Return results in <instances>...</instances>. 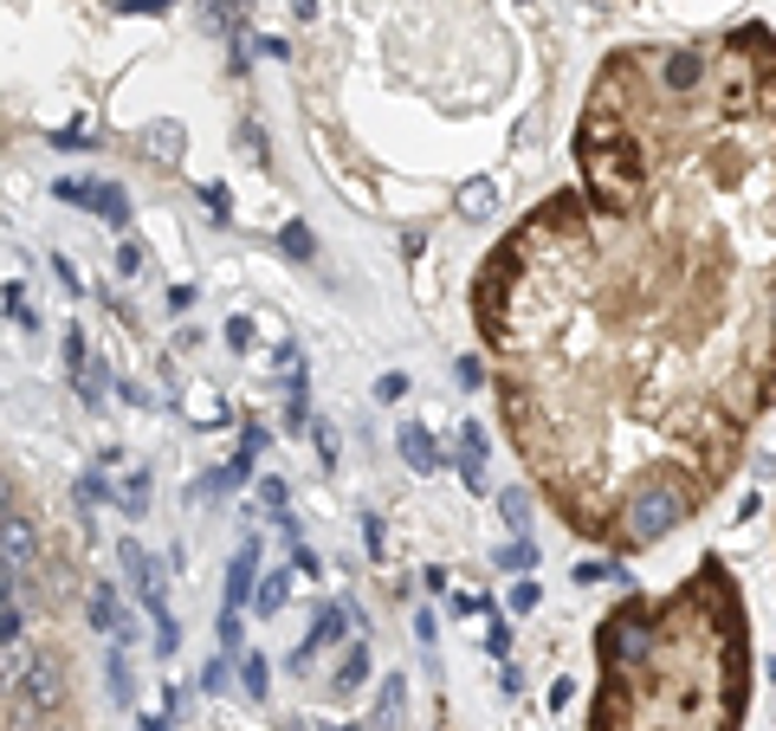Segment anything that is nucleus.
Returning a JSON list of instances; mask_svg holds the SVG:
<instances>
[{
	"label": "nucleus",
	"instance_id": "1",
	"mask_svg": "<svg viewBox=\"0 0 776 731\" xmlns=\"http://www.w3.org/2000/svg\"><path fill=\"white\" fill-rule=\"evenodd\" d=\"M589 731H738L751 693L744 608L725 564H706L667 602L628 595L602 635Z\"/></svg>",
	"mask_w": 776,
	"mask_h": 731
},
{
	"label": "nucleus",
	"instance_id": "2",
	"mask_svg": "<svg viewBox=\"0 0 776 731\" xmlns=\"http://www.w3.org/2000/svg\"><path fill=\"white\" fill-rule=\"evenodd\" d=\"M686 518H693V499L680 486H640V492H628V506L615 512L609 531H615V544H660Z\"/></svg>",
	"mask_w": 776,
	"mask_h": 731
},
{
	"label": "nucleus",
	"instance_id": "3",
	"mask_svg": "<svg viewBox=\"0 0 776 731\" xmlns=\"http://www.w3.org/2000/svg\"><path fill=\"white\" fill-rule=\"evenodd\" d=\"M53 195H59V201H78V208H97L111 227H124V220H130V201H124L111 182H71V175H66V182H53Z\"/></svg>",
	"mask_w": 776,
	"mask_h": 731
},
{
	"label": "nucleus",
	"instance_id": "4",
	"mask_svg": "<svg viewBox=\"0 0 776 731\" xmlns=\"http://www.w3.org/2000/svg\"><path fill=\"white\" fill-rule=\"evenodd\" d=\"M13 686H20V693H26V706H39V712H59V706H66V680H59V666H53L46 654L26 660V673H20Z\"/></svg>",
	"mask_w": 776,
	"mask_h": 731
},
{
	"label": "nucleus",
	"instance_id": "5",
	"mask_svg": "<svg viewBox=\"0 0 776 731\" xmlns=\"http://www.w3.org/2000/svg\"><path fill=\"white\" fill-rule=\"evenodd\" d=\"M124 570H130V583H137L142 608H149V615H155V628H162V622H169V602H162V577H155L149 550H142V544H130V537H124Z\"/></svg>",
	"mask_w": 776,
	"mask_h": 731
},
{
	"label": "nucleus",
	"instance_id": "6",
	"mask_svg": "<svg viewBox=\"0 0 776 731\" xmlns=\"http://www.w3.org/2000/svg\"><path fill=\"white\" fill-rule=\"evenodd\" d=\"M253 570H259V544L246 537V544L233 550V564H227V602H220L227 615H240V608H246V595H253Z\"/></svg>",
	"mask_w": 776,
	"mask_h": 731
},
{
	"label": "nucleus",
	"instance_id": "7",
	"mask_svg": "<svg viewBox=\"0 0 776 731\" xmlns=\"http://www.w3.org/2000/svg\"><path fill=\"white\" fill-rule=\"evenodd\" d=\"M26 564H33V531H26L20 512H7V589H20Z\"/></svg>",
	"mask_w": 776,
	"mask_h": 731
},
{
	"label": "nucleus",
	"instance_id": "8",
	"mask_svg": "<svg viewBox=\"0 0 776 731\" xmlns=\"http://www.w3.org/2000/svg\"><path fill=\"white\" fill-rule=\"evenodd\" d=\"M402 460H408L415 473H433V466H440V453H433V440H427L421 421H402Z\"/></svg>",
	"mask_w": 776,
	"mask_h": 731
},
{
	"label": "nucleus",
	"instance_id": "9",
	"mask_svg": "<svg viewBox=\"0 0 776 731\" xmlns=\"http://www.w3.org/2000/svg\"><path fill=\"white\" fill-rule=\"evenodd\" d=\"M498 208V188H493V175H473L466 188H460V214L466 220H486Z\"/></svg>",
	"mask_w": 776,
	"mask_h": 731
},
{
	"label": "nucleus",
	"instance_id": "10",
	"mask_svg": "<svg viewBox=\"0 0 776 731\" xmlns=\"http://www.w3.org/2000/svg\"><path fill=\"white\" fill-rule=\"evenodd\" d=\"M142 149H149V155H162V162H169V155H182V124H149V130H142Z\"/></svg>",
	"mask_w": 776,
	"mask_h": 731
},
{
	"label": "nucleus",
	"instance_id": "11",
	"mask_svg": "<svg viewBox=\"0 0 776 731\" xmlns=\"http://www.w3.org/2000/svg\"><path fill=\"white\" fill-rule=\"evenodd\" d=\"M362 673H369V648H362V641H356L350 654H344V666H337V686H344V693H350V686H362Z\"/></svg>",
	"mask_w": 776,
	"mask_h": 731
},
{
	"label": "nucleus",
	"instance_id": "12",
	"mask_svg": "<svg viewBox=\"0 0 776 731\" xmlns=\"http://www.w3.org/2000/svg\"><path fill=\"white\" fill-rule=\"evenodd\" d=\"M402 699H408V693H402V680H389V686H382V699H375V726H395V719H402Z\"/></svg>",
	"mask_w": 776,
	"mask_h": 731
},
{
	"label": "nucleus",
	"instance_id": "13",
	"mask_svg": "<svg viewBox=\"0 0 776 731\" xmlns=\"http://www.w3.org/2000/svg\"><path fill=\"white\" fill-rule=\"evenodd\" d=\"M285 595H291V589H285V570H279V577H266V583H259V595H253V602H259V615H279Z\"/></svg>",
	"mask_w": 776,
	"mask_h": 731
},
{
	"label": "nucleus",
	"instance_id": "14",
	"mask_svg": "<svg viewBox=\"0 0 776 731\" xmlns=\"http://www.w3.org/2000/svg\"><path fill=\"white\" fill-rule=\"evenodd\" d=\"M91 628H117V595L111 589H91Z\"/></svg>",
	"mask_w": 776,
	"mask_h": 731
},
{
	"label": "nucleus",
	"instance_id": "15",
	"mask_svg": "<svg viewBox=\"0 0 776 731\" xmlns=\"http://www.w3.org/2000/svg\"><path fill=\"white\" fill-rule=\"evenodd\" d=\"M246 693H253V699H266V693H273V666H266L259 654H246Z\"/></svg>",
	"mask_w": 776,
	"mask_h": 731
},
{
	"label": "nucleus",
	"instance_id": "16",
	"mask_svg": "<svg viewBox=\"0 0 776 731\" xmlns=\"http://www.w3.org/2000/svg\"><path fill=\"white\" fill-rule=\"evenodd\" d=\"M7 317H13L20 330H39V317H33V304H26V292H20V286H7Z\"/></svg>",
	"mask_w": 776,
	"mask_h": 731
},
{
	"label": "nucleus",
	"instance_id": "17",
	"mask_svg": "<svg viewBox=\"0 0 776 731\" xmlns=\"http://www.w3.org/2000/svg\"><path fill=\"white\" fill-rule=\"evenodd\" d=\"M124 506H130V512H149V473H130V479H124Z\"/></svg>",
	"mask_w": 776,
	"mask_h": 731
},
{
	"label": "nucleus",
	"instance_id": "18",
	"mask_svg": "<svg viewBox=\"0 0 776 731\" xmlns=\"http://www.w3.org/2000/svg\"><path fill=\"white\" fill-rule=\"evenodd\" d=\"M111 693H117V699L130 706V660L117 654V648H111Z\"/></svg>",
	"mask_w": 776,
	"mask_h": 731
},
{
	"label": "nucleus",
	"instance_id": "19",
	"mask_svg": "<svg viewBox=\"0 0 776 731\" xmlns=\"http://www.w3.org/2000/svg\"><path fill=\"white\" fill-rule=\"evenodd\" d=\"M117 272H124V279H137V272H142V246H137V240L117 246Z\"/></svg>",
	"mask_w": 776,
	"mask_h": 731
},
{
	"label": "nucleus",
	"instance_id": "20",
	"mask_svg": "<svg viewBox=\"0 0 776 731\" xmlns=\"http://www.w3.org/2000/svg\"><path fill=\"white\" fill-rule=\"evenodd\" d=\"M208 26H220V33L240 26V7H233V0H208Z\"/></svg>",
	"mask_w": 776,
	"mask_h": 731
},
{
	"label": "nucleus",
	"instance_id": "21",
	"mask_svg": "<svg viewBox=\"0 0 776 731\" xmlns=\"http://www.w3.org/2000/svg\"><path fill=\"white\" fill-rule=\"evenodd\" d=\"M498 512H505L518 531H524V512H531V506H524V492H498Z\"/></svg>",
	"mask_w": 776,
	"mask_h": 731
},
{
	"label": "nucleus",
	"instance_id": "22",
	"mask_svg": "<svg viewBox=\"0 0 776 731\" xmlns=\"http://www.w3.org/2000/svg\"><path fill=\"white\" fill-rule=\"evenodd\" d=\"M402 395H408V375H382L375 382V402H402Z\"/></svg>",
	"mask_w": 776,
	"mask_h": 731
},
{
	"label": "nucleus",
	"instance_id": "23",
	"mask_svg": "<svg viewBox=\"0 0 776 731\" xmlns=\"http://www.w3.org/2000/svg\"><path fill=\"white\" fill-rule=\"evenodd\" d=\"M537 595H544L537 583H518V589H511V608H518V615H531V608H537Z\"/></svg>",
	"mask_w": 776,
	"mask_h": 731
},
{
	"label": "nucleus",
	"instance_id": "24",
	"mask_svg": "<svg viewBox=\"0 0 776 731\" xmlns=\"http://www.w3.org/2000/svg\"><path fill=\"white\" fill-rule=\"evenodd\" d=\"M486 654H493V660H505V654H511V635H505L498 622H493V628H486Z\"/></svg>",
	"mask_w": 776,
	"mask_h": 731
},
{
	"label": "nucleus",
	"instance_id": "25",
	"mask_svg": "<svg viewBox=\"0 0 776 731\" xmlns=\"http://www.w3.org/2000/svg\"><path fill=\"white\" fill-rule=\"evenodd\" d=\"M285 246H291L298 259H311V233H304V227H285Z\"/></svg>",
	"mask_w": 776,
	"mask_h": 731
},
{
	"label": "nucleus",
	"instance_id": "26",
	"mask_svg": "<svg viewBox=\"0 0 776 731\" xmlns=\"http://www.w3.org/2000/svg\"><path fill=\"white\" fill-rule=\"evenodd\" d=\"M227 344H233V350H246V344H253V324H246V317H233V324H227Z\"/></svg>",
	"mask_w": 776,
	"mask_h": 731
},
{
	"label": "nucleus",
	"instance_id": "27",
	"mask_svg": "<svg viewBox=\"0 0 776 731\" xmlns=\"http://www.w3.org/2000/svg\"><path fill=\"white\" fill-rule=\"evenodd\" d=\"M498 564H505V570H524V564H531V544H511V550H498Z\"/></svg>",
	"mask_w": 776,
	"mask_h": 731
},
{
	"label": "nucleus",
	"instance_id": "28",
	"mask_svg": "<svg viewBox=\"0 0 776 731\" xmlns=\"http://www.w3.org/2000/svg\"><path fill=\"white\" fill-rule=\"evenodd\" d=\"M362 544H369V557H382V524L375 518H362Z\"/></svg>",
	"mask_w": 776,
	"mask_h": 731
},
{
	"label": "nucleus",
	"instance_id": "29",
	"mask_svg": "<svg viewBox=\"0 0 776 731\" xmlns=\"http://www.w3.org/2000/svg\"><path fill=\"white\" fill-rule=\"evenodd\" d=\"M259 499H266L273 512H285V486H279V479H266V486H259Z\"/></svg>",
	"mask_w": 776,
	"mask_h": 731
},
{
	"label": "nucleus",
	"instance_id": "30",
	"mask_svg": "<svg viewBox=\"0 0 776 731\" xmlns=\"http://www.w3.org/2000/svg\"><path fill=\"white\" fill-rule=\"evenodd\" d=\"M137 731H169V719H142V726Z\"/></svg>",
	"mask_w": 776,
	"mask_h": 731
},
{
	"label": "nucleus",
	"instance_id": "31",
	"mask_svg": "<svg viewBox=\"0 0 776 731\" xmlns=\"http://www.w3.org/2000/svg\"><path fill=\"white\" fill-rule=\"evenodd\" d=\"M291 7H298V13H304V20H311V13H317V7H311V0H291Z\"/></svg>",
	"mask_w": 776,
	"mask_h": 731
},
{
	"label": "nucleus",
	"instance_id": "32",
	"mask_svg": "<svg viewBox=\"0 0 776 731\" xmlns=\"http://www.w3.org/2000/svg\"><path fill=\"white\" fill-rule=\"evenodd\" d=\"M337 731H362V726H337Z\"/></svg>",
	"mask_w": 776,
	"mask_h": 731
}]
</instances>
